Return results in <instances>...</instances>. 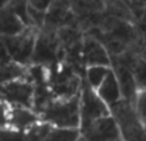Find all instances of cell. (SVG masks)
Segmentation results:
<instances>
[{
  "instance_id": "27",
  "label": "cell",
  "mask_w": 146,
  "mask_h": 141,
  "mask_svg": "<svg viewBox=\"0 0 146 141\" xmlns=\"http://www.w3.org/2000/svg\"><path fill=\"white\" fill-rule=\"evenodd\" d=\"M144 141H146V136H145V140H144Z\"/></svg>"
},
{
  "instance_id": "17",
  "label": "cell",
  "mask_w": 146,
  "mask_h": 141,
  "mask_svg": "<svg viewBox=\"0 0 146 141\" xmlns=\"http://www.w3.org/2000/svg\"><path fill=\"white\" fill-rule=\"evenodd\" d=\"M19 78H28L27 67L19 66L14 62H9L0 67V85Z\"/></svg>"
},
{
  "instance_id": "15",
  "label": "cell",
  "mask_w": 146,
  "mask_h": 141,
  "mask_svg": "<svg viewBox=\"0 0 146 141\" xmlns=\"http://www.w3.org/2000/svg\"><path fill=\"white\" fill-rule=\"evenodd\" d=\"M103 14L119 21H123V22L135 23L136 25L133 13H132V10L129 9V7L123 0H104Z\"/></svg>"
},
{
  "instance_id": "23",
  "label": "cell",
  "mask_w": 146,
  "mask_h": 141,
  "mask_svg": "<svg viewBox=\"0 0 146 141\" xmlns=\"http://www.w3.org/2000/svg\"><path fill=\"white\" fill-rule=\"evenodd\" d=\"M9 62H12V61H10L9 54H8L4 43H3L1 37H0V67L4 66V64H7V63H9Z\"/></svg>"
},
{
  "instance_id": "26",
  "label": "cell",
  "mask_w": 146,
  "mask_h": 141,
  "mask_svg": "<svg viewBox=\"0 0 146 141\" xmlns=\"http://www.w3.org/2000/svg\"><path fill=\"white\" fill-rule=\"evenodd\" d=\"M76 141H86V140L83 139V137H82V136H81V135H80V137H78V139L76 140Z\"/></svg>"
},
{
  "instance_id": "25",
  "label": "cell",
  "mask_w": 146,
  "mask_h": 141,
  "mask_svg": "<svg viewBox=\"0 0 146 141\" xmlns=\"http://www.w3.org/2000/svg\"><path fill=\"white\" fill-rule=\"evenodd\" d=\"M9 3H10V0H0V9L4 8V7H7Z\"/></svg>"
},
{
  "instance_id": "16",
  "label": "cell",
  "mask_w": 146,
  "mask_h": 141,
  "mask_svg": "<svg viewBox=\"0 0 146 141\" xmlns=\"http://www.w3.org/2000/svg\"><path fill=\"white\" fill-rule=\"evenodd\" d=\"M110 67H104V66H92V67H86L85 73H83V80L86 81L88 86L92 90H98V87L101 85L105 77L108 76Z\"/></svg>"
},
{
  "instance_id": "10",
  "label": "cell",
  "mask_w": 146,
  "mask_h": 141,
  "mask_svg": "<svg viewBox=\"0 0 146 141\" xmlns=\"http://www.w3.org/2000/svg\"><path fill=\"white\" fill-rule=\"evenodd\" d=\"M63 26H77V21L71 12L69 0H54L45 12L44 27L58 30Z\"/></svg>"
},
{
  "instance_id": "7",
  "label": "cell",
  "mask_w": 146,
  "mask_h": 141,
  "mask_svg": "<svg viewBox=\"0 0 146 141\" xmlns=\"http://www.w3.org/2000/svg\"><path fill=\"white\" fill-rule=\"evenodd\" d=\"M35 86L28 78H19L0 85V100L12 106L32 109Z\"/></svg>"
},
{
  "instance_id": "9",
  "label": "cell",
  "mask_w": 146,
  "mask_h": 141,
  "mask_svg": "<svg viewBox=\"0 0 146 141\" xmlns=\"http://www.w3.org/2000/svg\"><path fill=\"white\" fill-rule=\"evenodd\" d=\"M81 53H82V63L85 68L92 66L110 67V57L106 49L100 41L92 36L83 33Z\"/></svg>"
},
{
  "instance_id": "5",
  "label": "cell",
  "mask_w": 146,
  "mask_h": 141,
  "mask_svg": "<svg viewBox=\"0 0 146 141\" xmlns=\"http://www.w3.org/2000/svg\"><path fill=\"white\" fill-rule=\"evenodd\" d=\"M37 32L38 30L36 28L27 27L19 35L10 36V37H1L5 49L9 54L10 61L23 67L30 66Z\"/></svg>"
},
{
  "instance_id": "12",
  "label": "cell",
  "mask_w": 146,
  "mask_h": 141,
  "mask_svg": "<svg viewBox=\"0 0 146 141\" xmlns=\"http://www.w3.org/2000/svg\"><path fill=\"white\" fill-rule=\"evenodd\" d=\"M40 121V117L28 108L22 106H12L9 112V130L17 132H27Z\"/></svg>"
},
{
  "instance_id": "1",
  "label": "cell",
  "mask_w": 146,
  "mask_h": 141,
  "mask_svg": "<svg viewBox=\"0 0 146 141\" xmlns=\"http://www.w3.org/2000/svg\"><path fill=\"white\" fill-rule=\"evenodd\" d=\"M40 121L58 128L80 130V94L69 99H54L38 113Z\"/></svg>"
},
{
  "instance_id": "4",
  "label": "cell",
  "mask_w": 146,
  "mask_h": 141,
  "mask_svg": "<svg viewBox=\"0 0 146 141\" xmlns=\"http://www.w3.org/2000/svg\"><path fill=\"white\" fill-rule=\"evenodd\" d=\"M110 116L113 117L119 131L121 141H144L146 132L141 126L133 105L121 100L109 106Z\"/></svg>"
},
{
  "instance_id": "20",
  "label": "cell",
  "mask_w": 146,
  "mask_h": 141,
  "mask_svg": "<svg viewBox=\"0 0 146 141\" xmlns=\"http://www.w3.org/2000/svg\"><path fill=\"white\" fill-rule=\"evenodd\" d=\"M133 109L140 123H141V126L144 127L146 132V90H140L137 92L136 100H135L133 104Z\"/></svg>"
},
{
  "instance_id": "14",
  "label": "cell",
  "mask_w": 146,
  "mask_h": 141,
  "mask_svg": "<svg viewBox=\"0 0 146 141\" xmlns=\"http://www.w3.org/2000/svg\"><path fill=\"white\" fill-rule=\"evenodd\" d=\"M96 94L99 95V98L104 101L108 106L113 105V104L118 103L122 100L121 91H119L118 81L115 78L113 69L109 70L108 76L105 77V80L101 82V85L98 87Z\"/></svg>"
},
{
  "instance_id": "2",
  "label": "cell",
  "mask_w": 146,
  "mask_h": 141,
  "mask_svg": "<svg viewBox=\"0 0 146 141\" xmlns=\"http://www.w3.org/2000/svg\"><path fill=\"white\" fill-rule=\"evenodd\" d=\"M82 77L71 64L62 62L49 68L48 87L54 99H69L80 94Z\"/></svg>"
},
{
  "instance_id": "11",
  "label": "cell",
  "mask_w": 146,
  "mask_h": 141,
  "mask_svg": "<svg viewBox=\"0 0 146 141\" xmlns=\"http://www.w3.org/2000/svg\"><path fill=\"white\" fill-rule=\"evenodd\" d=\"M110 68L113 69L117 81H118L122 100L133 105L137 92H139V88L136 86V82H135V78L132 76L131 70L123 66H119V64H111Z\"/></svg>"
},
{
  "instance_id": "18",
  "label": "cell",
  "mask_w": 146,
  "mask_h": 141,
  "mask_svg": "<svg viewBox=\"0 0 146 141\" xmlns=\"http://www.w3.org/2000/svg\"><path fill=\"white\" fill-rule=\"evenodd\" d=\"M80 137V130L58 128L50 126L42 141H76Z\"/></svg>"
},
{
  "instance_id": "6",
  "label": "cell",
  "mask_w": 146,
  "mask_h": 141,
  "mask_svg": "<svg viewBox=\"0 0 146 141\" xmlns=\"http://www.w3.org/2000/svg\"><path fill=\"white\" fill-rule=\"evenodd\" d=\"M110 116L109 106L99 98L95 90L90 87L82 78L80 91V128L99 118Z\"/></svg>"
},
{
  "instance_id": "22",
  "label": "cell",
  "mask_w": 146,
  "mask_h": 141,
  "mask_svg": "<svg viewBox=\"0 0 146 141\" xmlns=\"http://www.w3.org/2000/svg\"><path fill=\"white\" fill-rule=\"evenodd\" d=\"M53 1L54 0H27L30 7L35 8L37 10H41V12H46Z\"/></svg>"
},
{
  "instance_id": "21",
  "label": "cell",
  "mask_w": 146,
  "mask_h": 141,
  "mask_svg": "<svg viewBox=\"0 0 146 141\" xmlns=\"http://www.w3.org/2000/svg\"><path fill=\"white\" fill-rule=\"evenodd\" d=\"M9 112L10 105L4 100H0V130L9 128Z\"/></svg>"
},
{
  "instance_id": "24",
  "label": "cell",
  "mask_w": 146,
  "mask_h": 141,
  "mask_svg": "<svg viewBox=\"0 0 146 141\" xmlns=\"http://www.w3.org/2000/svg\"><path fill=\"white\" fill-rule=\"evenodd\" d=\"M136 25H137V27L140 28V31H141L144 35H146V7H145L144 12H142L141 17H140L139 21L136 22Z\"/></svg>"
},
{
  "instance_id": "19",
  "label": "cell",
  "mask_w": 146,
  "mask_h": 141,
  "mask_svg": "<svg viewBox=\"0 0 146 141\" xmlns=\"http://www.w3.org/2000/svg\"><path fill=\"white\" fill-rule=\"evenodd\" d=\"M131 73L135 78L139 91L146 90V63L140 58V55L137 57L133 66L131 67Z\"/></svg>"
},
{
  "instance_id": "13",
  "label": "cell",
  "mask_w": 146,
  "mask_h": 141,
  "mask_svg": "<svg viewBox=\"0 0 146 141\" xmlns=\"http://www.w3.org/2000/svg\"><path fill=\"white\" fill-rule=\"evenodd\" d=\"M26 28L27 26L9 7H4L0 9V37L19 35Z\"/></svg>"
},
{
  "instance_id": "8",
  "label": "cell",
  "mask_w": 146,
  "mask_h": 141,
  "mask_svg": "<svg viewBox=\"0 0 146 141\" xmlns=\"http://www.w3.org/2000/svg\"><path fill=\"white\" fill-rule=\"evenodd\" d=\"M80 135L86 141H117L121 140L119 131L113 117H103L80 128Z\"/></svg>"
},
{
  "instance_id": "3",
  "label": "cell",
  "mask_w": 146,
  "mask_h": 141,
  "mask_svg": "<svg viewBox=\"0 0 146 141\" xmlns=\"http://www.w3.org/2000/svg\"><path fill=\"white\" fill-rule=\"evenodd\" d=\"M63 57L64 53L56 37V30L42 27L36 36V43L30 64L51 68L62 63Z\"/></svg>"
}]
</instances>
